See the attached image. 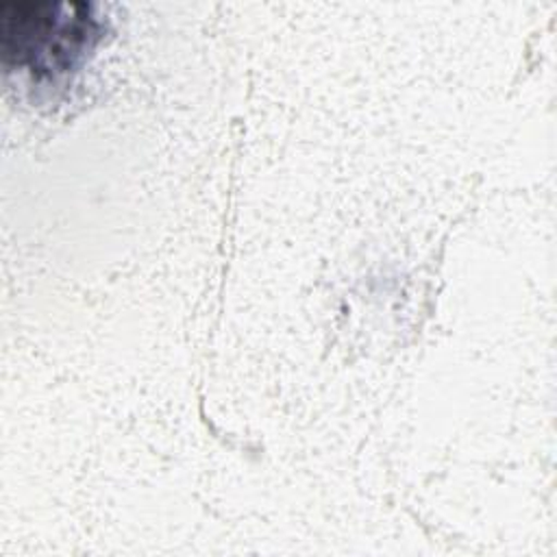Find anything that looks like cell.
<instances>
[{"mask_svg": "<svg viewBox=\"0 0 557 557\" xmlns=\"http://www.w3.org/2000/svg\"><path fill=\"white\" fill-rule=\"evenodd\" d=\"M83 2H7L0 35L9 61L26 65L33 76L72 70L98 37V24Z\"/></svg>", "mask_w": 557, "mask_h": 557, "instance_id": "6da1fadb", "label": "cell"}]
</instances>
